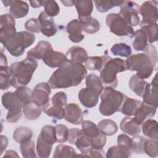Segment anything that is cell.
<instances>
[{"instance_id":"6da1fadb","label":"cell","mask_w":158,"mask_h":158,"mask_svg":"<svg viewBox=\"0 0 158 158\" xmlns=\"http://www.w3.org/2000/svg\"><path fill=\"white\" fill-rule=\"evenodd\" d=\"M86 67L82 64L68 60L52 73L48 83L52 89L76 86L86 77Z\"/></svg>"},{"instance_id":"7a4b0ae2","label":"cell","mask_w":158,"mask_h":158,"mask_svg":"<svg viewBox=\"0 0 158 158\" xmlns=\"http://www.w3.org/2000/svg\"><path fill=\"white\" fill-rule=\"evenodd\" d=\"M0 41L13 56H22L25 49L35 41V35L27 31L0 32Z\"/></svg>"},{"instance_id":"3957f363","label":"cell","mask_w":158,"mask_h":158,"mask_svg":"<svg viewBox=\"0 0 158 158\" xmlns=\"http://www.w3.org/2000/svg\"><path fill=\"white\" fill-rule=\"evenodd\" d=\"M37 67L36 60L30 57H27L22 61L12 63L10 67L13 76L12 86L17 88L28 85Z\"/></svg>"},{"instance_id":"277c9868","label":"cell","mask_w":158,"mask_h":158,"mask_svg":"<svg viewBox=\"0 0 158 158\" xmlns=\"http://www.w3.org/2000/svg\"><path fill=\"white\" fill-rule=\"evenodd\" d=\"M125 62L120 58H111L108 56L102 70L99 78L106 87L115 88L118 84L117 73L125 71Z\"/></svg>"},{"instance_id":"5b68a950","label":"cell","mask_w":158,"mask_h":158,"mask_svg":"<svg viewBox=\"0 0 158 158\" xmlns=\"http://www.w3.org/2000/svg\"><path fill=\"white\" fill-rule=\"evenodd\" d=\"M126 69L136 71V75L140 79L148 78L152 75L156 66L146 53L130 56L125 61Z\"/></svg>"},{"instance_id":"8992f818","label":"cell","mask_w":158,"mask_h":158,"mask_svg":"<svg viewBox=\"0 0 158 158\" xmlns=\"http://www.w3.org/2000/svg\"><path fill=\"white\" fill-rule=\"evenodd\" d=\"M101 94L99 109L100 113L104 116H110L118 111L126 96L121 92L109 86L106 87Z\"/></svg>"},{"instance_id":"52a82bcc","label":"cell","mask_w":158,"mask_h":158,"mask_svg":"<svg viewBox=\"0 0 158 158\" xmlns=\"http://www.w3.org/2000/svg\"><path fill=\"white\" fill-rule=\"evenodd\" d=\"M2 106L8 110L6 120L10 123L17 122L22 116L23 105L17 99L15 92H6L2 96Z\"/></svg>"},{"instance_id":"ba28073f","label":"cell","mask_w":158,"mask_h":158,"mask_svg":"<svg viewBox=\"0 0 158 158\" xmlns=\"http://www.w3.org/2000/svg\"><path fill=\"white\" fill-rule=\"evenodd\" d=\"M106 23L109 28L110 31L117 36H134L135 31L133 28L118 14L110 13L108 14L106 18Z\"/></svg>"},{"instance_id":"9c48e42d","label":"cell","mask_w":158,"mask_h":158,"mask_svg":"<svg viewBox=\"0 0 158 158\" xmlns=\"http://www.w3.org/2000/svg\"><path fill=\"white\" fill-rule=\"evenodd\" d=\"M139 6L135 2L123 1L118 14L130 26L135 27L139 23Z\"/></svg>"},{"instance_id":"30bf717a","label":"cell","mask_w":158,"mask_h":158,"mask_svg":"<svg viewBox=\"0 0 158 158\" xmlns=\"http://www.w3.org/2000/svg\"><path fill=\"white\" fill-rule=\"evenodd\" d=\"M51 88L48 83L42 82L37 84L33 91V101L38 104L43 110L49 106Z\"/></svg>"},{"instance_id":"8fae6325","label":"cell","mask_w":158,"mask_h":158,"mask_svg":"<svg viewBox=\"0 0 158 158\" xmlns=\"http://www.w3.org/2000/svg\"><path fill=\"white\" fill-rule=\"evenodd\" d=\"M139 13L143 17L140 25L157 23V1H148L143 2L139 7Z\"/></svg>"},{"instance_id":"7c38bea8","label":"cell","mask_w":158,"mask_h":158,"mask_svg":"<svg viewBox=\"0 0 158 158\" xmlns=\"http://www.w3.org/2000/svg\"><path fill=\"white\" fill-rule=\"evenodd\" d=\"M101 93L94 88L86 87L80 90L78 97L83 106L87 108H92L98 104L99 97Z\"/></svg>"},{"instance_id":"4fadbf2b","label":"cell","mask_w":158,"mask_h":158,"mask_svg":"<svg viewBox=\"0 0 158 158\" xmlns=\"http://www.w3.org/2000/svg\"><path fill=\"white\" fill-rule=\"evenodd\" d=\"M143 102L146 104L157 107L158 105V84L157 74L151 83H148L143 95Z\"/></svg>"},{"instance_id":"5bb4252c","label":"cell","mask_w":158,"mask_h":158,"mask_svg":"<svg viewBox=\"0 0 158 158\" xmlns=\"http://www.w3.org/2000/svg\"><path fill=\"white\" fill-rule=\"evenodd\" d=\"M64 118L69 123L74 125H79L83 121L82 111L76 103H69L65 106Z\"/></svg>"},{"instance_id":"9a60e30c","label":"cell","mask_w":158,"mask_h":158,"mask_svg":"<svg viewBox=\"0 0 158 158\" xmlns=\"http://www.w3.org/2000/svg\"><path fill=\"white\" fill-rule=\"evenodd\" d=\"M38 20L41 25V32L46 36L51 37L57 33V28L54 22L53 17L48 15L42 11L38 15Z\"/></svg>"},{"instance_id":"2e32d148","label":"cell","mask_w":158,"mask_h":158,"mask_svg":"<svg viewBox=\"0 0 158 158\" xmlns=\"http://www.w3.org/2000/svg\"><path fill=\"white\" fill-rule=\"evenodd\" d=\"M42 59L43 62L51 68L59 67L69 60L65 54L52 49L48 51Z\"/></svg>"},{"instance_id":"e0dca14e","label":"cell","mask_w":158,"mask_h":158,"mask_svg":"<svg viewBox=\"0 0 158 158\" xmlns=\"http://www.w3.org/2000/svg\"><path fill=\"white\" fill-rule=\"evenodd\" d=\"M156 109L157 107L141 101L134 114L133 119L138 124L141 125L146 118L154 116Z\"/></svg>"},{"instance_id":"ac0fdd59","label":"cell","mask_w":158,"mask_h":158,"mask_svg":"<svg viewBox=\"0 0 158 158\" xmlns=\"http://www.w3.org/2000/svg\"><path fill=\"white\" fill-rule=\"evenodd\" d=\"M74 5L77 9L78 19L81 23L84 22L91 16L93 9V2L91 0H78L75 1Z\"/></svg>"},{"instance_id":"d6986e66","label":"cell","mask_w":158,"mask_h":158,"mask_svg":"<svg viewBox=\"0 0 158 158\" xmlns=\"http://www.w3.org/2000/svg\"><path fill=\"white\" fill-rule=\"evenodd\" d=\"M83 30L82 24L79 20L74 19L69 22L67 25V31L69 34V38L73 43H80L85 38L81 33Z\"/></svg>"},{"instance_id":"ffe728a7","label":"cell","mask_w":158,"mask_h":158,"mask_svg":"<svg viewBox=\"0 0 158 158\" xmlns=\"http://www.w3.org/2000/svg\"><path fill=\"white\" fill-rule=\"evenodd\" d=\"M67 59L73 63L83 64L88 59V54L86 50L80 46H75L69 49L65 54Z\"/></svg>"},{"instance_id":"44dd1931","label":"cell","mask_w":158,"mask_h":158,"mask_svg":"<svg viewBox=\"0 0 158 158\" xmlns=\"http://www.w3.org/2000/svg\"><path fill=\"white\" fill-rule=\"evenodd\" d=\"M52 49L51 44L46 41H40L36 46L27 52V57L35 59H42L45 54Z\"/></svg>"},{"instance_id":"7402d4cb","label":"cell","mask_w":158,"mask_h":158,"mask_svg":"<svg viewBox=\"0 0 158 158\" xmlns=\"http://www.w3.org/2000/svg\"><path fill=\"white\" fill-rule=\"evenodd\" d=\"M29 10L28 4L23 1H12L9 8L10 15L14 19L25 17Z\"/></svg>"},{"instance_id":"603a6c76","label":"cell","mask_w":158,"mask_h":158,"mask_svg":"<svg viewBox=\"0 0 158 158\" xmlns=\"http://www.w3.org/2000/svg\"><path fill=\"white\" fill-rule=\"evenodd\" d=\"M121 130L127 134L131 136L138 135L141 132L140 125L138 124L133 119L130 117H124L120 124Z\"/></svg>"},{"instance_id":"cb8c5ba5","label":"cell","mask_w":158,"mask_h":158,"mask_svg":"<svg viewBox=\"0 0 158 158\" xmlns=\"http://www.w3.org/2000/svg\"><path fill=\"white\" fill-rule=\"evenodd\" d=\"M140 102V101L128 98L126 96L122 103V105L118 111L128 117L134 115L136 110L139 105Z\"/></svg>"},{"instance_id":"d4e9b609","label":"cell","mask_w":158,"mask_h":158,"mask_svg":"<svg viewBox=\"0 0 158 158\" xmlns=\"http://www.w3.org/2000/svg\"><path fill=\"white\" fill-rule=\"evenodd\" d=\"M42 108L33 100L23 106V112L25 116L30 120H36L41 115Z\"/></svg>"},{"instance_id":"484cf974","label":"cell","mask_w":158,"mask_h":158,"mask_svg":"<svg viewBox=\"0 0 158 158\" xmlns=\"http://www.w3.org/2000/svg\"><path fill=\"white\" fill-rule=\"evenodd\" d=\"M141 128L143 134L153 139L157 140L158 130L157 122L152 118H149L141 123Z\"/></svg>"},{"instance_id":"4316f807","label":"cell","mask_w":158,"mask_h":158,"mask_svg":"<svg viewBox=\"0 0 158 158\" xmlns=\"http://www.w3.org/2000/svg\"><path fill=\"white\" fill-rule=\"evenodd\" d=\"M148 83L144 80L140 79L136 75H134L130 79L129 87L137 96L142 97Z\"/></svg>"},{"instance_id":"83f0119b","label":"cell","mask_w":158,"mask_h":158,"mask_svg":"<svg viewBox=\"0 0 158 158\" xmlns=\"http://www.w3.org/2000/svg\"><path fill=\"white\" fill-rule=\"evenodd\" d=\"M13 80V76L10 67H0V88L2 90L7 89Z\"/></svg>"},{"instance_id":"f1b7e54d","label":"cell","mask_w":158,"mask_h":158,"mask_svg":"<svg viewBox=\"0 0 158 158\" xmlns=\"http://www.w3.org/2000/svg\"><path fill=\"white\" fill-rule=\"evenodd\" d=\"M98 127L99 131L106 136L114 135L118 130V127L116 123L110 119L101 120L98 124Z\"/></svg>"},{"instance_id":"f546056e","label":"cell","mask_w":158,"mask_h":158,"mask_svg":"<svg viewBox=\"0 0 158 158\" xmlns=\"http://www.w3.org/2000/svg\"><path fill=\"white\" fill-rule=\"evenodd\" d=\"M75 144L84 156H89V153L93 148L91 144V140L83 133L82 130L78 135Z\"/></svg>"},{"instance_id":"4dcf8cb0","label":"cell","mask_w":158,"mask_h":158,"mask_svg":"<svg viewBox=\"0 0 158 158\" xmlns=\"http://www.w3.org/2000/svg\"><path fill=\"white\" fill-rule=\"evenodd\" d=\"M131 149L120 145L110 147L106 153L107 158L114 157H129L131 156Z\"/></svg>"},{"instance_id":"1f68e13d","label":"cell","mask_w":158,"mask_h":158,"mask_svg":"<svg viewBox=\"0 0 158 158\" xmlns=\"http://www.w3.org/2000/svg\"><path fill=\"white\" fill-rule=\"evenodd\" d=\"M107 57L108 56L107 55H104L99 57H89L85 62L86 67L90 70L101 71Z\"/></svg>"},{"instance_id":"d6a6232c","label":"cell","mask_w":158,"mask_h":158,"mask_svg":"<svg viewBox=\"0 0 158 158\" xmlns=\"http://www.w3.org/2000/svg\"><path fill=\"white\" fill-rule=\"evenodd\" d=\"M135 40L133 42V46L136 51H144L148 46V39L145 33L141 30H137L134 34Z\"/></svg>"},{"instance_id":"836d02e7","label":"cell","mask_w":158,"mask_h":158,"mask_svg":"<svg viewBox=\"0 0 158 158\" xmlns=\"http://www.w3.org/2000/svg\"><path fill=\"white\" fill-rule=\"evenodd\" d=\"M32 136V131L30 128L25 127L17 128L13 133L14 140L20 144L31 140Z\"/></svg>"},{"instance_id":"e575fe53","label":"cell","mask_w":158,"mask_h":158,"mask_svg":"<svg viewBox=\"0 0 158 158\" xmlns=\"http://www.w3.org/2000/svg\"><path fill=\"white\" fill-rule=\"evenodd\" d=\"M78 156L79 155L77 154L72 147L61 144L56 146L52 157L54 158L73 157Z\"/></svg>"},{"instance_id":"d590c367","label":"cell","mask_w":158,"mask_h":158,"mask_svg":"<svg viewBox=\"0 0 158 158\" xmlns=\"http://www.w3.org/2000/svg\"><path fill=\"white\" fill-rule=\"evenodd\" d=\"M52 148V144L44 141L39 135L37 138L36 153L41 158H48L49 157Z\"/></svg>"},{"instance_id":"8d00e7d4","label":"cell","mask_w":158,"mask_h":158,"mask_svg":"<svg viewBox=\"0 0 158 158\" xmlns=\"http://www.w3.org/2000/svg\"><path fill=\"white\" fill-rule=\"evenodd\" d=\"M97 10L102 13L106 12L114 7L120 6L123 1L118 0H104L94 1Z\"/></svg>"},{"instance_id":"74e56055","label":"cell","mask_w":158,"mask_h":158,"mask_svg":"<svg viewBox=\"0 0 158 158\" xmlns=\"http://www.w3.org/2000/svg\"><path fill=\"white\" fill-rule=\"evenodd\" d=\"M141 29L145 33L148 41L149 43H154L157 40V23H147L140 25Z\"/></svg>"},{"instance_id":"f35d334b","label":"cell","mask_w":158,"mask_h":158,"mask_svg":"<svg viewBox=\"0 0 158 158\" xmlns=\"http://www.w3.org/2000/svg\"><path fill=\"white\" fill-rule=\"evenodd\" d=\"M40 136L44 141L50 144L53 145L56 142V128L52 125L44 126L41 129Z\"/></svg>"},{"instance_id":"ab89813d","label":"cell","mask_w":158,"mask_h":158,"mask_svg":"<svg viewBox=\"0 0 158 158\" xmlns=\"http://www.w3.org/2000/svg\"><path fill=\"white\" fill-rule=\"evenodd\" d=\"M81 130L83 133L91 139L97 136L101 133L98 126L93 122L89 120H84L81 123Z\"/></svg>"},{"instance_id":"60d3db41","label":"cell","mask_w":158,"mask_h":158,"mask_svg":"<svg viewBox=\"0 0 158 158\" xmlns=\"http://www.w3.org/2000/svg\"><path fill=\"white\" fill-rule=\"evenodd\" d=\"M15 93L23 106L33 100V91L27 87L20 86L16 89Z\"/></svg>"},{"instance_id":"b9f144b4","label":"cell","mask_w":158,"mask_h":158,"mask_svg":"<svg viewBox=\"0 0 158 158\" xmlns=\"http://www.w3.org/2000/svg\"><path fill=\"white\" fill-rule=\"evenodd\" d=\"M0 31H15V21L10 14H3L0 17Z\"/></svg>"},{"instance_id":"7bdbcfd3","label":"cell","mask_w":158,"mask_h":158,"mask_svg":"<svg viewBox=\"0 0 158 158\" xmlns=\"http://www.w3.org/2000/svg\"><path fill=\"white\" fill-rule=\"evenodd\" d=\"M110 52L114 56L128 57L131 56L132 51L130 46L125 43H120L113 45L110 48Z\"/></svg>"},{"instance_id":"ee69618b","label":"cell","mask_w":158,"mask_h":158,"mask_svg":"<svg viewBox=\"0 0 158 158\" xmlns=\"http://www.w3.org/2000/svg\"><path fill=\"white\" fill-rule=\"evenodd\" d=\"M20 149L23 157L24 158H35L36 157L35 152V144L33 141L30 140L20 144Z\"/></svg>"},{"instance_id":"f6af8a7d","label":"cell","mask_w":158,"mask_h":158,"mask_svg":"<svg viewBox=\"0 0 158 158\" xmlns=\"http://www.w3.org/2000/svg\"><path fill=\"white\" fill-rule=\"evenodd\" d=\"M144 152L150 157H156L158 156V142L156 139H145L143 146Z\"/></svg>"},{"instance_id":"bcb514c9","label":"cell","mask_w":158,"mask_h":158,"mask_svg":"<svg viewBox=\"0 0 158 158\" xmlns=\"http://www.w3.org/2000/svg\"><path fill=\"white\" fill-rule=\"evenodd\" d=\"M81 24L83 30L88 34H94L98 32L100 29L99 22L92 17L81 23Z\"/></svg>"},{"instance_id":"7dc6e473","label":"cell","mask_w":158,"mask_h":158,"mask_svg":"<svg viewBox=\"0 0 158 158\" xmlns=\"http://www.w3.org/2000/svg\"><path fill=\"white\" fill-rule=\"evenodd\" d=\"M85 84L86 87L94 88L101 93L104 89L100 78L94 73H90L86 77Z\"/></svg>"},{"instance_id":"c3c4849f","label":"cell","mask_w":158,"mask_h":158,"mask_svg":"<svg viewBox=\"0 0 158 158\" xmlns=\"http://www.w3.org/2000/svg\"><path fill=\"white\" fill-rule=\"evenodd\" d=\"M56 135V142L62 143L67 141L69 129L67 126L63 124H58L55 127Z\"/></svg>"},{"instance_id":"681fc988","label":"cell","mask_w":158,"mask_h":158,"mask_svg":"<svg viewBox=\"0 0 158 158\" xmlns=\"http://www.w3.org/2000/svg\"><path fill=\"white\" fill-rule=\"evenodd\" d=\"M44 9L45 13L51 17L57 16L60 12V7L55 1H45Z\"/></svg>"},{"instance_id":"f907efd6","label":"cell","mask_w":158,"mask_h":158,"mask_svg":"<svg viewBox=\"0 0 158 158\" xmlns=\"http://www.w3.org/2000/svg\"><path fill=\"white\" fill-rule=\"evenodd\" d=\"M48 116L61 120L64 118L65 109L63 107L51 106L43 110Z\"/></svg>"},{"instance_id":"816d5d0a","label":"cell","mask_w":158,"mask_h":158,"mask_svg":"<svg viewBox=\"0 0 158 158\" xmlns=\"http://www.w3.org/2000/svg\"><path fill=\"white\" fill-rule=\"evenodd\" d=\"M146 138L138 135L133 136L131 138L132 144H131V151L136 152L137 154L144 153L143 146Z\"/></svg>"},{"instance_id":"f5cc1de1","label":"cell","mask_w":158,"mask_h":158,"mask_svg":"<svg viewBox=\"0 0 158 158\" xmlns=\"http://www.w3.org/2000/svg\"><path fill=\"white\" fill-rule=\"evenodd\" d=\"M67 96L63 91L56 93L51 98L52 106L56 107H63L67 104Z\"/></svg>"},{"instance_id":"db71d44e","label":"cell","mask_w":158,"mask_h":158,"mask_svg":"<svg viewBox=\"0 0 158 158\" xmlns=\"http://www.w3.org/2000/svg\"><path fill=\"white\" fill-rule=\"evenodd\" d=\"M106 143V135L102 134L101 132L97 136L91 139V146L95 149H102Z\"/></svg>"},{"instance_id":"11a10c76","label":"cell","mask_w":158,"mask_h":158,"mask_svg":"<svg viewBox=\"0 0 158 158\" xmlns=\"http://www.w3.org/2000/svg\"><path fill=\"white\" fill-rule=\"evenodd\" d=\"M25 28L28 31L33 33H40L41 31V25L38 19H28L25 23Z\"/></svg>"},{"instance_id":"9f6ffc18","label":"cell","mask_w":158,"mask_h":158,"mask_svg":"<svg viewBox=\"0 0 158 158\" xmlns=\"http://www.w3.org/2000/svg\"><path fill=\"white\" fill-rule=\"evenodd\" d=\"M144 51L151 59L154 65L156 66L157 62V51H156V48L152 45L148 44Z\"/></svg>"},{"instance_id":"6f0895ef","label":"cell","mask_w":158,"mask_h":158,"mask_svg":"<svg viewBox=\"0 0 158 158\" xmlns=\"http://www.w3.org/2000/svg\"><path fill=\"white\" fill-rule=\"evenodd\" d=\"M131 144L132 140L131 138H130L125 134H121L117 137V145L123 146L125 147H127L131 150Z\"/></svg>"},{"instance_id":"680465c9","label":"cell","mask_w":158,"mask_h":158,"mask_svg":"<svg viewBox=\"0 0 158 158\" xmlns=\"http://www.w3.org/2000/svg\"><path fill=\"white\" fill-rule=\"evenodd\" d=\"M81 130H80L77 128H72L70 130H69V134H68V138L67 141L69 143L75 144V141L81 133Z\"/></svg>"},{"instance_id":"91938a15","label":"cell","mask_w":158,"mask_h":158,"mask_svg":"<svg viewBox=\"0 0 158 158\" xmlns=\"http://www.w3.org/2000/svg\"><path fill=\"white\" fill-rule=\"evenodd\" d=\"M104 151L101 149H95L92 148L89 153V156L91 157H104Z\"/></svg>"},{"instance_id":"94428289","label":"cell","mask_w":158,"mask_h":158,"mask_svg":"<svg viewBox=\"0 0 158 158\" xmlns=\"http://www.w3.org/2000/svg\"><path fill=\"white\" fill-rule=\"evenodd\" d=\"M1 154H2L4 151L6 149L8 144V138L4 135H1Z\"/></svg>"},{"instance_id":"6125c7cd","label":"cell","mask_w":158,"mask_h":158,"mask_svg":"<svg viewBox=\"0 0 158 158\" xmlns=\"http://www.w3.org/2000/svg\"><path fill=\"white\" fill-rule=\"evenodd\" d=\"M45 1H30V4L32 7L38 8L44 6Z\"/></svg>"},{"instance_id":"be15d7a7","label":"cell","mask_w":158,"mask_h":158,"mask_svg":"<svg viewBox=\"0 0 158 158\" xmlns=\"http://www.w3.org/2000/svg\"><path fill=\"white\" fill-rule=\"evenodd\" d=\"M0 67H5L7 66V58L5 55L3 54L2 50H1V59H0Z\"/></svg>"},{"instance_id":"e7e4bbea","label":"cell","mask_w":158,"mask_h":158,"mask_svg":"<svg viewBox=\"0 0 158 158\" xmlns=\"http://www.w3.org/2000/svg\"><path fill=\"white\" fill-rule=\"evenodd\" d=\"M19 157V155L17 154V153L15 151H12V150H9L6 152L5 155L3 156V157Z\"/></svg>"},{"instance_id":"03108f58","label":"cell","mask_w":158,"mask_h":158,"mask_svg":"<svg viewBox=\"0 0 158 158\" xmlns=\"http://www.w3.org/2000/svg\"><path fill=\"white\" fill-rule=\"evenodd\" d=\"M61 2L67 7H69V6H72L74 5L75 3V1H61Z\"/></svg>"}]
</instances>
